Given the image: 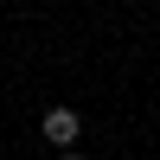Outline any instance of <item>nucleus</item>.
Segmentation results:
<instances>
[{
    "label": "nucleus",
    "instance_id": "1",
    "mask_svg": "<svg viewBox=\"0 0 160 160\" xmlns=\"http://www.w3.org/2000/svg\"><path fill=\"white\" fill-rule=\"evenodd\" d=\"M38 128H45V141H51V148H71V141L83 135V115H77V109H64V102H51Z\"/></svg>",
    "mask_w": 160,
    "mask_h": 160
},
{
    "label": "nucleus",
    "instance_id": "2",
    "mask_svg": "<svg viewBox=\"0 0 160 160\" xmlns=\"http://www.w3.org/2000/svg\"><path fill=\"white\" fill-rule=\"evenodd\" d=\"M58 160H83V154H58Z\"/></svg>",
    "mask_w": 160,
    "mask_h": 160
}]
</instances>
